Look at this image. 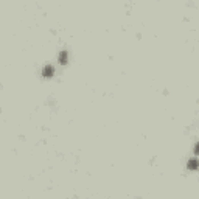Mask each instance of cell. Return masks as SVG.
<instances>
[{"instance_id": "obj_1", "label": "cell", "mask_w": 199, "mask_h": 199, "mask_svg": "<svg viewBox=\"0 0 199 199\" xmlns=\"http://www.w3.org/2000/svg\"><path fill=\"white\" fill-rule=\"evenodd\" d=\"M53 73H55V69H53L51 65H45L44 70H42V75H44L45 78H50V76H53Z\"/></svg>"}, {"instance_id": "obj_2", "label": "cell", "mask_w": 199, "mask_h": 199, "mask_svg": "<svg viewBox=\"0 0 199 199\" xmlns=\"http://www.w3.org/2000/svg\"><path fill=\"white\" fill-rule=\"evenodd\" d=\"M59 62H61V64H67V51H61L59 53Z\"/></svg>"}, {"instance_id": "obj_3", "label": "cell", "mask_w": 199, "mask_h": 199, "mask_svg": "<svg viewBox=\"0 0 199 199\" xmlns=\"http://www.w3.org/2000/svg\"><path fill=\"white\" fill-rule=\"evenodd\" d=\"M188 168H190V170H196L198 168V160L196 159H191L190 163H188Z\"/></svg>"}]
</instances>
